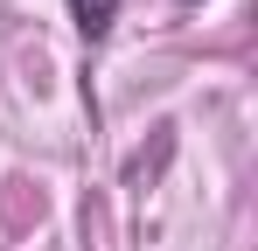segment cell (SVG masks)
Wrapping results in <instances>:
<instances>
[{"label": "cell", "instance_id": "cell-1", "mask_svg": "<svg viewBox=\"0 0 258 251\" xmlns=\"http://www.w3.org/2000/svg\"><path fill=\"white\" fill-rule=\"evenodd\" d=\"M70 21H77V35H84V42H98V35H112L119 0H70Z\"/></svg>", "mask_w": 258, "mask_h": 251}]
</instances>
